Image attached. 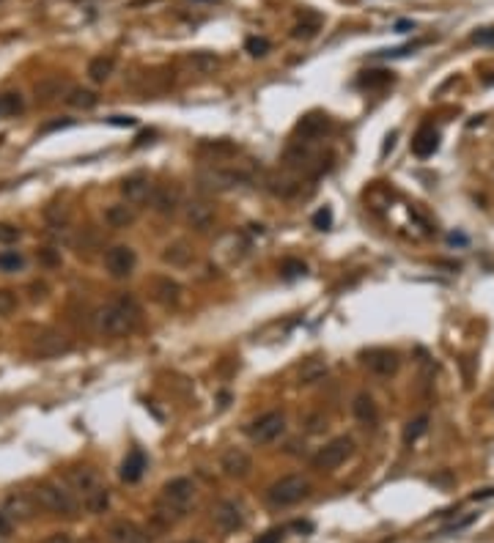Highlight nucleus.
<instances>
[{
    "label": "nucleus",
    "instance_id": "nucleus-1",
    "mask_svg": "<svg viewBox=\"0 0 494 543\" xmlns=\"http://www.w3.org/2000/svg\"><path fill=\"white\" fill-rule=\"evenodd\" d=\"M140 321V305L135 302V296H119L113 302H107L97 313V329L107 338H124L129 332H135Z\"/></svg>",
    "mask_w": 494,
    "mask_h": 543
},
{
    "label": "nucleus",
    "instance_id": "nucleus-2",
    "mask_svg": "<svg viewBox=\"0 0 494 543\" xmlns=\"http://www.w3.org/2000/svg\"><path fill=\"white\" fill-rule=\"evenodd\" d=\"M193 502H195V483L190 477H173L159 492L157 518L165 521V524H176L179 518L187 516Z\"/></svg>",
    "mask_w": 494,
    "mask_h": 543
},
{
    "label": "nucleus",
    "instance_id": "nucleus-3",
    "mask_svg": "<svg viewBox=\"0 0 494 543\" xmlns=\"http://www.w3.org/2000/svg\"><path fill=\"white\" fill-rule=\"evenodd\" d=\"M69 483H72L74 494L83 499L88 513H104L110 505V494L99 483L97 472L88 467H77L69 472Z\"/></svg>",
    "mask_w": 494,
    "mask_h": 543
},
{
    "label": "nucleus",
    "instance_id": "nucleus-4",
    "mask_svg": "<svg viewBox=\"0 0 494 543\" xmlns=\"http://www.w3.org/2000/svg\"><path fill=\"white\" fill-rule=\"evenodd\" d=\"M308 496H311V483L302 475H286L267 489V502L272 508H291Z\"/></svg>",
    "mask_w": 494,
    "mask_h": 543
},
{
    "label": "nucleus",
    "instance_id": "nucleus-5",
    "mask_svg": "<svg viewBox=\"0 0 494 543\" xmlns=\"http://www.w3.org/2000/svg\"><path fill=\"white\" fill-rule=\"evenodd\" d=\"M33 502H36L42 511L58 513V516H74V513H77L74 492H69V489L61 486V483H42V486L33 492Z\"/></svg>",
    "mask_w": 494,
    "mask_h": 543
},
{
    "label": "nucleus",
    "instance_id": "nucleus-6",
    "mask_svg": "<svg viewBox=\"0 0 494 543\" xmlns=\"http://www.w3.org/2000/svg\"><path fill=\"white\" fill-rule=\"evenodd\" d=\"M354 453V442L349 439V437H338V439H332V442H327L321 447L319 453H316V458H313V467L319 469V472H332V469H338L344 464L346 458Z\"/></svg>",
    "mask_w": 494,
    "mask_h": 543
},
{
    "label": "nucleus",
    "instance_id": "nucleus-7",
    "mask_svg": "<svg viewBox=\"0 0 494 543\" xmlns=\"http://www.w3.org/2000/svg\"><path fill=\"white\" fill-rule=\"evenodd\" d=\"M283 431H286V417H283L280 412H267V415H261L258 420H253L250 428H247L250 439H253L255 444L275 442Z\"/></svg>",
    "mask_w": 494,
    "mask_h": 543
},
{
    "label": "nucleus",
    "instance_id": "nucleus-8",
    "mask_svg": "<svg viewBox=\"0 0 494 543\" xmlns=\"http://www.w3.org/2000/svg\"><path fill=\"white\" fill-rule=\"evenodd\" d=\"M135 264H138V255L129 245H116L104 252V269L113 280L129 277L135 272Z\"/></svg>",
    "mask_w": 494,
    "mask_h": 543
},
{
    "label": "nucleus",
    "instance_id": "nucleus-9",
    "mask_svg": "<svg viewBox=\"0 0 494 543\" xmlns=\"http://www.w3.org/2000/svg\"><path fill=\"white\" fill-rule=\"evenodd\" d=\"M363 362L373 376H382V379H390L401 368V360L393 348H368L363 351Z\"/></svg>",
    "mask_w": 494,
    "mask_h": 543
},
{
    "label": "nucleus",
    "instance_id": "nucleus-10",
    "mask_svg": "<svg viewBox=\"0 0 494 543\" xmlns=\"http://www.w3.org/2000/svg\"><path fill=\"white\" fill-rule=\"evenodd\" d=\"M200 181L209 187V190H231L236 184H245L250 181V173L239 171V168H209V171L200 176Z\"/></svg>",
    "mask_w": 494,
    "mask_h": 543
},
{
    "label": "nucleus",
    "instance_id": "nucleus-11",
    "mask_svg": "<svg viewBox=\"0 0 494 543\" xmlns=\"http://www.w3.org/2000/svg\"><path fill=\"white\" fill-rule=\"evenodd\" d=\"M215 524L220 532H236L245 527V513H242V505L234 502V499H222L220 505L215 508Z\"/></svg>",
    "mask_w": 494,
    "mask_h": 543
},
{
    "label": "nucleus",
    "instance_id": "nucleus-12",
    "mask_svg": "<svg viewBox=\"0 0 494 543\" xmlns=\"http://www.w3.org/2000/svg\"><path fill=\"white\" fill-rule=\"evenodd\" d=\"M220 469L228 475V477L242 480V477L250 475V469H253V458L247 456L242 447H228L220 458Z\"/></svg>",
    "mask_w": 494,
    "mask_h": 543
},
{
    "label": "nucleus",
    "instance_id": "nucleus-13",
    "mask_svg": "<svg viewBox=\"0 0 494 543\" xmlns=\"http://www.w3.org/2000/svg\"><path fill=\"white\" fill-rule=\"evenodd\" d=\"M121 195H124L126 203L140 206V203L151 200V195H154V184L148 181L146 176L135 173V176H129V178H124L121 181Z\"/></svg>",
    "mask_w": 494,
    "mask_h": 543
},
{
    "label": "nucleus",
    "instance_id": "nucleus-14",
    "mask_svg": "<svg viewBox=\"0 0 494 543\" xmlns=\"http://www.w3.org/2000/svg\"><path fill=\"white\" fill-rule=\"evenodd\" d=\"M179 206H181V190H179L176 184H159V187H154L151 209H154L157 214H173Z\"/></svg>",
    "mask_w": 494,
    "mask_h": 543
},
{
    "label": "nucleus",
    "instance_id": "nucleus-15",
    "mask_svg": "<svg viewBox=\"0 0 494 543\" xmlns=\"http://www.w3.org/2000/svg\"><path fill=\"white\" fill-rule=\"evenodd\" d=\"M110 543H151L143 527H138L135 521H116L107 532Z\"/></svg>",
    "mask_w": 494,
    "mask_h": 543
},
{
    "label": "nucleus",
    "instance_id": "nucleus-16",
    "mask_svg": "<svg viewBox=\"0 0 494 543\" xmlns=\"http://www.w3.org/2000/svg\"><path fill=\"white\" fill-rule=\"evenodd\" d=\"M327 129H330V118H327L324 113H308V116H302V118L296 121V135H299L305 143L321 138Z\"/></svg>",
    "mask_w": 494,
    "mask_h": 543
},
{
    "label": "nucleus",
    "instance_id": "nucleus-17",
    "mask_svg": "<svg viewBox=\"0 0 494 543\" xmlns=\"http://www.w3.org/2000/svg\"><path fill=\"white\" fill-rule=\"evenodd\" d=\"M437 148H440V135H437V129H434V126H420L418 135L412 138V154L420 157V159H426V157H431Z\"/></svg>",
    "mask_w": 494,
    "mask_h": 543
},
{
    "label": "nucleus",
    "instance_id": "nucleus-18",
    "mask_svg": "<svg viewBox=\"0 0 494 543\" xmlns=\"http://www.w3.org/2000/svg\"><path fill=\"white\" fill-rule=\"evenodd\" d=\"M184 217H187V222H190L195 231H209L212 222H215V209H212L209 203H203V200H193V203L187 206Z\"/></svg>",
    "mask_w": 494,
    "mask_h": 543
},
{
    "label": "nucleus",
    "instance_id": "nucleus-19",
    "mask_svg": "<svg viewBox=\"0 0 494 543\" xmlns=\"http://www.w3.org/2000/svg\"><path fill=\"white\" fill-rule=\"evenodd\" d=\"M143 472H146V456H143V450H129L126 453V458H124L121 464V480L124 483H138L140 477H143Z\"/></svg>",
    "mask_w": 494,
    "mask_h": 543
},
{
    "label": "nucleus",
    "instance_id": "nucleus-20",
    "mask_svg": "<svg viewBox=\"0 0 494 543\" xmlns=\"http://www.w3.org/2000/svg\"><path fill=\"white\" fill-rule=\"evenodd\" d=\"M154 299L165 307H176L181 302V286L171 277H159L154 280Z\"/></svg>",
    "mask_w": 494,
    "mask_h": 543
},
{
    "label": "nucleus",
    "instance_id": "nucleus-21",
    "mask_svg": "<svg viewBox=\"0 0 494 543\" xmlns=\"http://www.w3.org/2000/svg\"><path fill=\"white\" fill-rule=\"evenodd\" d=\"M351 412H354V417L360 420V422H366V425H376L379 422V406H376V401L368 393H360L354 398Z\"/></svg>",
    "mask_w": 494,
    "mask_h": 543
},
{
    "label": "nucleus",
    "instance_id": "nucleus-22",
    "mask_svg": "<svg viewBox=\"0 0 494 543\" xmlns=\"http://www.w3.org/2000/svg\"><path fill=\"white\" fill-rule=\"evenodd\" d=\"M135 209L132 206H126V203H113V206H107V212H104V220L107 225H113V228H126V225H132L135 222Z\"/></svg>",
    "mask_w": 494,
    "mask_h": 543
},
{
    "label": "nucleus",
    "instance_id": "nucleus-23",
    "mask_svg": "<svg viewBox=\"0 0 494 543\" xmlns=\"http://www.w3.org/2000/svg\"><path fill=\"white\" fill-rule=\"evenodd\" d=\"M162 261L171 264V267H187L193 261V247L187 245V242H173V245L165 247Z\"/></svg>",
    "mask_w": 494,
    "mask_h": 543
},
{
    "label": "nucleus",
    "instance_id": "nucleus-24",
    "mask_svg": "<svg viewBox=\"0 0 494 543\" xmlns=\"http://www.w3.org/2000/svg\"><path fill=\"white\" fill-rule=\"evenodd\" d=\"M324 376H327V362L319 360V357H311V360H305L299 365V382L302 384H316Z\"/></svg>",
    "mask_w": 494,
    "mask_h": 543
},
{
    "label": "nucleus",
    "instance_id": "nucleus-25",
    "mask_svg": "<svg viewBox=\"0 0 494 543\" xmlns=\"http://www.w3.org/2000/svg\"><path fill=\"white\" fill-rule=\"evenodd\" d=\"M36 348H39V354H61V351L69 348V341H66V335H61V332H44V335L36 341Z\"/></svg>",
    "mask_w": 494,
    "mask_h": 543
},
{
    "label": "nucleus",
    "instance_id": "nucleus-26",
    "mask_svg": "<svg viewBox=\"0 0 494 543\" xmlns=\"http://www.w3.org/2000/svg\"><path fill=\"white\" fill-rule=\"evenodd\" d=\"M113 58H104V55H99L94 58L91 63H88V77L94 80V83H104V80H110V74H113Z\"/></svg>",
    "mask_w": 494,
    "mask_h": 543
},
{
    "label": "nucleus",
    "instance_id": "nucleus-27",
    "mask_svg": "<svg viewBox=\"0 0 494 543\" xmlns=\"http://www.w3.org/2000/svg\"><path fill=\"white\" fill-rule=\"evenodd\" d=\"M187 63H190L195 72L209 74V72H215V69H217V63H220V61H217V55H215V52H203V49H200V52H193V55L187 58Z\"/></svg>",
    "mask_w": 494,
    "mask_h": 543
},
{
    "label": "nucleus",
    "instance_id": "nucleus-28",
    "mask_svg": "<svg viewBox=\"0 0 494 543\" xmlns=\"http://www.w3.org/2000/svg\"><path fill=\"white\" fill-rule=\"evenodd\" d=\"M97 102H99L97 94H94V91H85V88H72L69 97H66V104L80 107V110H91Z\"/></svg>",
    "mask_w": 494,
    "mask_h": 543
},
{
    "label": "nucleus",
    "instance_id": "nucleus-29",
    "mask_svg": "<svg viewBox=\"0 0 494 543\" xmlns=\"http://www.w3.org/2000/svg\"><path fill=\"white\" fill-rule=\"evenodd\" d=\"M426 431H428V417H426V415L409 420L406 428H404V444H415Z\"/></svg>",
    "mask_w": 494,
    "mask_h": 543
},
{
    "label": "nucleus",
    "instance_id": "nucleus-30",
    "mask_svg": "<svg viewBox=\"0 0 494 543\" xmlns=\"http://www.w3.org/2000/svg\"><path fill=\"white\" fill-rule=\"evenodd\" d=\"M387 83H393V72H387V69H379V72H366L360 77V85L363 88H382V85H387Z\"/></svg>",
    "mask_w": 494,
    "mask_h": 543
},
{
    "label": "nucleus",
    "instance_id": "nucleus-31",
    "mask_svg": "<svg viewBox=\"0 0 494 543\" xmlns=\"http://www.w3.org/2000/svg\"><path fill=\"white\" fill-rule=\"evenodd\" d=\"M25 267V258L20 250H3L0 252V272H17Z\"/></svg>",
    "mask_w": 494,
    "mask_h": 543
},
{
    "label": "nucleus",
    "instance_id": "nucleus-32",
    "mask_svg": "<svg viewBox=\"0 0 494 543\" xmlns=\"http://www.w3.org/2000/svg\"><path fill=\"white\" fill-rule=\"evenodd\" d=\"M30 513H33V505H28L23 496H11V499H8V516L30 518Z\"/></svg>",
    "mask_w": 494,
    "mask_h": 543
},
{
    "label": "nucleus",
    "instance_id": "nucleus-33",
    "mask_svg": "<svg viewBox=\"0 0 494 543\" xmlns=\"http://www.w3.org/2000/svg\"><path fill=\"white\" fill-rule=\"evenodd\" d=\"M20 110H23L20 94H6V97H0V113H3V116H14V113H20Z\"/></svg>",
    "mask_w": 494,
    "mask_h": 543
},
{
    "label": "nucleus",
    "instance_id": "nucleus-34",
    "mask_svg": "<svg viewBox=\"0 0 494 543\" xmlns=\"http://www.w3.org/2000/svg\"><path fill=\"white\" fill-rule=\"evenodd\" d=\"M319 33V20L313 17L311 23H299V25H294V30H291V36L294 39H313Z\"/></svg>",
    "mask_w": 494,
    "mask_h": 543
},
{
    "label": "nucleus",
    "instance_id": "nucleus-35",
    "mask_svg": "<svg viewBox=\"0 0 494 543\" xmlns=\"http://www.w3.org/2000/svg\"><path fill=\"white\" fill-rule=\"evenodd\" d=\"M23 236V231L11 222H0V245H14Z\"/></svg>",
    "mask_w": 494,
    "mask_h": 543
},
{
    "label": "nucleus",
    "instance_id": "nucleus-36",
    "mask_svg": "<svg viewBox=\"0 0 494 543\" xmlns=\"http://www.w3.org/2000/svg\"><path fill=\"white\" fill-rule=\"evenodd\" d=\"M245 47L250 55H255V58H261V55H267L270 52V42L267 39H258V36H250L245 42Z\"/></svg>",
    "mask_w": 494,
    "mask_h": 543
},
{
    "label": "nucleus",
    "instance_id": "nucleus-37",
    "mask_svg": "<svg viewBox=\"0 0 494 543\" xmlns=\"http://www.w3.org/2000/svg\"><path fill=\"white\" fill-rule=\"evenodd\" d=\"M17 307V294L8 288H0V316H8Z\"/></svg>",
    "mask_w": 494,
    "mask_h": 543
},
{
    "label": "nucleus",
    "instance_id": "nucleus-38",
    "mask_svg": "<svg viewBox=\"0 0 494 543\" xmlns=\"http://www.w3.org/2000/svg\"><path fill=\"white\" fill-rule=\"evenodd\" d=\"M469 42L472 44H494V28H478L472 36H469Z\"/></svg>",
    "mask_w": 494,
    "mask_h": 543
},
{
    "label": "nucleus",
    "instance_id": "nucleus-39",
    "mask_svg": "<svg viewBox=\"0 0 494 543\" xmlns=\"http://www.w3.org/2000/svg\"><path fill=\"white\" fill-rule=\"evenodd\" d=\"M313 225H316L319 231H327V228L332 225V212H330V209H319V212L313 214Z\"/></svg>",
    "mask_w": 494,
    "mask_h": 543
},
{
    "label": "nucleus",
    "instance_id": "nucleus-40",
    "mask_svg": "<svg viewBox=\"0 0 494 543\" xmlns=\"http://www.w3.org/2000/svg\"><path fill=\"white\" fill-rule=\"evenodd\" d=\"M283 272H286V277L305 274V264H299V261H286V264H283Z\"/></svg>",
    "mask_w": 494,
    "mask_h": 543
},
{
    "label": "nucleus",
    "instance_id": "nucleus-41",
    "mask_svg": "<svg viewBox=\"0 0 494 543\" xmlns=\"http://www.w3.org/2000/svg\"><path fill=\"white\" fill-rule=\"evenodd\" d=\"M472 521H475V513H469V516H464V518H462V521H453V524H450V527H447L445 532H459V530H464V527H469Z\"/></svg>",
    "mask_w": 494,
    "mask_h": 543
},
{
    "label": "nucleus",
    "instance_id": "nucleus-42",
    "mask_svg": "<svg viewBox=\"0 0 494 543\" xmlns=\"http://www.w3.org/2000/svg\"><path fill=\"white\" fill-rule=\"evenodd\" d=\"M110 123H116V126H135V118H129V116H113Z\"/></svg>",
    "mask_w": 494,
    "mask_h": 543
},
{
    "label": "nucleus",
    "instance_id": "nucleus-43",
    "mask_svg": "<svg viewBox=\"0 0 494 543\" xmlns=\"http://www.w3.org/2000/svg\"><path fill=\"white\" fill-rule=\"evenodd\" d=\"M44 543H72V541H69V535H64V532H55V535H49Z\"/></svg>",
    "mask_w": 494,
    "mask_h": 543
},
{
    "label": "nucleus",
    "instance_id": "nucleus-44",
    "mask_svg": "<svg viewBox=\"0 0 494 543\" xmlns=\"http://www.w3.org/2000/svg\"><path fill=\"white\" fill-rule=\"evenodd\" d=\"M489 496H494V486L492 489H481V492L472 494V499H489Z\"/></svg>",
    "mask_w": 494,
    "mask_h": 543
},
{
    "label": "nucleus",
    "instance_id": "nucleus-45",
    "mask_svg": "<svg viewBox=\"0 0 494 543\" xmlns=\"http://www.w3.org/2000/svg\"><path fill=\"white\" fill-rule=\"evenodd\" d=\"M280 535H283L280 530H272V532H267V538H261V541H258V543H275V541H277V538H280Z\"/></svg>",
    "mask_w": 494,
    "mask_h": 543
},
{
    "label": "nucleus",
    "instance_id": "nucleus-46",
    "mask_svg": "<svg viewBox=\"0 0 494 543\" xmlns=\"http://www.w3.org/2000/svg\"><path fill=\"white\" fill-rule=\"evenodd\" d=\"M409 28H415V23H406V20H401V23L395 25V30H398V33H406Z\"/></svg>",
    "mask_w": 494,
    "mask_h": 543
},
{
    "label": "nucleus",
    "instance_id": "nucleus-47",
    "mask_svg": "<svg viewBox=\"0 0 494 543\" xmlns=\"http://www.w3.org/2000/svg\"><path fill=\"white\" fill-rule=\"evenodd\" d=\"M321 422H324L321 417H311V431H321Z\"/></svg>",
    "mask_w": 494,
    "mask_h": 543
},
{
    "label": "nucleus",
    "instance_id": "nucleus-48",
    "mask_svg": "<svg viewBox=\"0 0 494 543\" xmlns=\"http://www.w3.org/2000/svg\"><path fill=\"white\" fill-rule=\"evenodd\" d=\"M8 532V521H6V516L0 513V535H6Z\"/></svg>",
    "mask_w": 494,
    "mask_h": 543
},
{
    "label": "nucleus",
    "instance_id": "nucleus-49",
    "mask_svg": "<svg viewBox=\"0 0 494 543\" xmlns=\"http://www.w3.org/2000/svg\"><path fill=\"white\" fill-rule=\"evenodd\" d=\"M483 83H486V85H492V83H494V77H483Z\"/></svg>",
    "mask_w": 494,
    "mask_h": 543
},
{
    "label": "nucleus",
    "instance_id": "nucleus-50",
    "mask_svg": "<svg viewBox=\"0 0 494 543\" xmlns=\"http://www.w3.org/2000/svg\"><path fill=\"white\" fill-rule=\"evenodd\" d=\"M0 116H3V113H0Z\"/></svg>",
    "mask_w": 494,
    "mask_h": 543
},
{
    "label": "nucleus",
    "instance_id": "nucleus-51",
    "mask_svg": "<svg viewBox=\"0 0 494 543\" xmlns=\"http://www.w3.org/2000/svg\"><path fill=\"white\" fill-rule=\"evenodd\" d=\"M492 401H494V398H492Z\"/></svg>",
    "mask_w": 494,
    "mask_h": 543
}]
</instances>
